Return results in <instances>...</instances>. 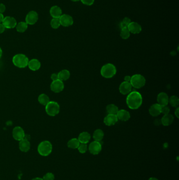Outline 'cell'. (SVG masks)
I'll use <instances>...</instances> for the list:
<instances>
[{
	"instance_id": "obj_1",
	"label": "cell",
	"mask_w": 179,
	"mask_h": 180,
	"mask_svg": "<svg viewBox=\"0 0 179 180\" xmlns=\"http://www.w3.org/2000/svg\"><path fill=\"white\" fill-rule=\"evenodd\" d=\"M126 103L129 109L137 110L142 104V97L139 92L133 91L128 94Z\"/></svg>"
},
{
	"instance_id": "obj_2",
	"label": "cell",
	"mask_w": 179,
	"mask_h": 180,
	"mask_svg": "<svg viewBox=\"0 0 179 180\" xmlns=\"http://www.w3.org/2000/svg\"><path fill=\"white\" fill-rule=\"evenodd\" d=\"M117 73V69L115 66L111 63H107L102 66L100 70V74L103 78L111 79L113 78Z\"/></svg>"
},
{
	"instance_id": "obj_3",
	"label": "cell",
	"mask_w": 179,
	"mask_h": 180,
	"mask_svg": "<svg viewBox=\"0 0 179 180\" xmlns=\"http://www.w3.org/2000/svg\"><path fill=\"white\" fill-rule=\"evenodd\" d=\"M12 62L17 68H25L28 65L29 60L23 54H17L13 57Z\"/></svg>"
},
{
	"instance_id": "obj_4",
	"label": "cell",
	"mask_w": 179,
	"mask_h": 180,
	"mask_svg": "<svg viewBox=\"0 0 179 180\" xmlns=\"http://www.w3.org/2000/svg\"><path fill=\"white\" fill-rule=\"evenodd\" d=\"M52 144L48 141H44L41 142L37 147L38 153L43 156L49 155L52 153Z\"/></svg>"
},
{
	"instance_id": "obj_5",
	"label": "cell",
	"mask_w": 179,
	"mask_h": 180,
	"mask_svg": "<svg viewBox=\"0 0 179 180\" xmlns=\"http://www.w3.org/2000/svg\"><path fill=\"white\" fill-rule=\"evenodd\" d=\"M130 83L133 88H141L145 86L146 83V80L143 75L137 74L131 76Z\"/></svg>"
},
{
	"instance_id": "obj_6",
	"label": "cell",
	"mask_w": 179,
	"mask_h": 180,
	"mask_svg": "<svg viewBox=\"0 0 179 180\" xmlns=\"http://www.w3.org/2000/svg\"><path fill=\"white\" fill-rule=\"evenodd\" d=\"M45 111L49 116H55L59 112L60 106L56 102L50 101L45 106Z\"/></svg>"
},
{
	"instance_id": "obj_7",
	"label": "cell",
	"mask_w": 179,
	"mask_h": 180,
	"mask_svg": "<svg viewBox=\"0 0 179 180\" xmlns=\"http://www.w3.org/2000/svg\"><path fill=\"white\" fill-rule=\"evenodd\" d=\"M88 150L91 154L97 155L102 151V143L101 142L94 141L90 144Z\"/></svg>"
},
{
	"instance_id": "obj_8",
	"label": "cell",
	"mask_w": 179,
	"mask_h": 180,
	"mask_svg": "<svg viewBox=\"0 0 179 180\" xmlns=\"http://www.w3.org/2000/svg\"><path fill=\"white\" fill-rule=\"evenodd\" d=\"M38 20L37 13L34 11H31L28 13L25 17V22L28 25H34Z\"/></svg>"
},
{
	"instance_id": "obj_9",
	"label": "cell",
	"mask_w": 179,
	"mask_h": 180,
	"mask_svg": "<svg viewBox=\"0 0 179 180\" xmlns=\"http://www.w3.org/2000/svg\"><path fill=\"white\" fill-rule=\"evenodd\" d=\"M60 25L64 27H68L72 26L74 23V20L71 16L68 14H62L59 18Z\"/></svg>"
},
{
	"instance_id": "obj_10",
	"label": "cell",
	"mask_w": 179,
	"mask_h": 180,
	"mask_svg": "<svg viewBox=\"0 0 179 180\" xmlns=\"http://www.w3.org/2000/svg\"><path fill=\"white\" fill-rule=\"evenodd\" d=\"M12 135H13V138L15 140L20 141L24 139L25 134L24 132V130L21 127H16L13 130Z\"/></svg>"
},
{
	"instance_id": "obj_11",
	"label": "cell",
	"mask_w": 179,
	"mask_h": 180,
	"mask_svg": "<svg viewBox=\"0 0 179 180\" xmlns=\"http://www.w3.org/2000/svg\"><path fill=\"white\" fill-rule=\"evenodd\" d=\"M5 29H13L15 28L17 25V22L15 19L11 16H6L4 18L2 23Z\"/></svg>"
},
{
	"instance_id": "obj_12",
	"label": "cell",
	"mask_w": 179,
	"mask_h": 180,
	"mask_svg": "<svg viewBox=\"0 0 179 180\" xmlns=\"http://www.w3.org/2000/svg\"><path fill=\"white\" fill-rule=\"evenodd\" d=\"M64 84L63 82L59 80L52 82L50 84V89L55 93H59L64 90Z\"/></svg>"
},
{
	"instance_id": "obj_13",
	"label": "cell",
	"mask_w": 179,
	"mask_h": 180,
	"mask_svg": "<svg viewBox=\"0 0 179 180\" xmlns=\"http://www.w3.org/2000/svg\"><path fill=\"white\" fill-rule=\"evenodd\" d=\"M132 88L130 82L124 81L119 85V92L122 95H128L131 92Z\"/></svg>"
},
{
	"instance_id": "obj_14",
	"label": "cell",
	"mask_w": 179,
	"mask_h": 180,
	"mask_svg": "<svg viewBox=\"0 0 179 180\" xmlns=\"http://www.w3.org/2000/svg\"><path fill=\"white\" fill-rule=\"evenodd\" d=\"M169 99L167 94L164 92H161L157 96V103L161 106H168L169 103Z\"/></svg>"
},
{
	"instance_id": "obj_15",
	"label": "cell",
	"mask_w": 179,
	"mask_h": 180,
	"mask_svg": "<svg viewBox=\"0 0 179 180\" xmlns=\"http://www.w3.org/2000/svg\"><path fill=\"white\" fill-rule=\"evenodd\" d=\"M127 28L130 33H133L134 34H139L142 31L141 25L138 23L136 22H131L128 26Z\"/></svg>"
},
{
	"instance_id": "obj_16",
	"label": "cell",
	"mask_w": 179,
	"mask_h": 180,
	"mask_svg": "<svg viewBox=\"0 0 179 180\" xmlns=\"http://www.w3.org/2000/svg\"><path fill=\"white\" fill-rule=\"evenodd\" d=\"M118 121L116 115H108L103 119V122L107 126H112L116 124Z\"/></svg>"
},
{
	"instance_id": "obj_17",
	"label": "cell",
	"mask_w": 179,
	"mask_h": 180,
	"mask_svg": "<svg viewBox=\"0 0 179 180\" xmlns=\"http://www.w3.org/2000/svg\"><path fill=\"white\" fill-rule=\"evenodd\" d=\"M149 112L152 116H158L161 114V106H160L158 103L152 104L150 106Z\"/></svg>"
},
{
	"instance_id": "obj_18",
	"label": "cell",
	"mask_w": 179,
	"mask_h": 180,
	"mask_svg": "<svg viewBox=\"0 0 179 180\" xmlns=\"http://www.w3.org/2000/svg\"><path fill=\"white\" fill-rule=\"evenodd\" d=\"M118 119L122 121H128L130 119V114L128 111L125 110H120L117 113Z\"/></svg>"
},
{
	"instance_id": "obj_19",
	"label": "cell",
	"mask_w": 179,
	"mask_h": 180,
	"mask_svg": "<svg viewBox=\"0 0 179 180\" xmlns=\"http://www.w3.org/2000/svg\"><path fill=\"white\" fill-rule=\"evenodd\" d=\"M174 121V116L171 114L164 115L161 119V123L164 126L167 127L171 124Z\"/></svg>"
},
{
	"instance_id": "obj_20",
	"label": "cell",
	"mask_w": 179,
	"mask_h": 180,
	"mask_svg": "<svg viewBox=\"0 0 179 180\" xmlns=\"http://www.w3.org/2000/svg\"><path fill=\"white\" fill-rule=\"evenodd\" d=\"M50 13L53 18L59 19L62 15V10L59 6L55 5L50 8Z\"/></svg>"
},
{
	"instance_id": "obj_21",
	"label": "cell",
	"mask_w": 179,
	"mask_h": 180,
	"mask_svg": "<svg viewBox=\"0 0 179 180\" xmlns=\"http://www.w3.org/2000/svg\"><path fill=\"white\" fill-rule=\"evenodd\" d=\"M41 62L37 59H33L28 62V66L32 71H36L40 69L41 68Z\"/></svg>"
},
{
	"instance_id": "obj_22",
	"label": "cell",
	"mask_w": 179,
	"mask_h": 180,
	"mask_svg": "<svg viewBox=\"0 0 179 180\" xmlns=\"http://www.w3.org/2000/svg\"><path fill=\"white\" fill-rule=\"evenodd\" d=\"M31 147V144L29 141L27 139H24L20 141V150L23 152H27L29 151Z\"/></svg>"
},
{
	"instance_id": "obj_23",
	"label": "cell",
	"mask_w": 179,
	"mask_h": 180,
	"mask_svg": "<svg viewBox=\"0 0 179 180\" xmlns=\"http://www.w3.org/2000/svg\"><path fill=\"white\" fill-rule=\"evenodd\" d=\"M91 139V136L87 132H81L78 136V140L81 143L87 144Z\"/></svg>"
},
{
	"instance_id": "obj_24",
	"label": "cell",
	"mask_w": 179,
	"mask_h": 180,
	"mask_svg": "<svg viewBox=\"0 0 179 180\" xmlns=\"http://www.w3.org/2000/svg\"><path fill=\"white\" fill-rule=\"evenodd\" d=\"M70 76H71V73L67 70H63L58 73L59 80L63 82L68 80L70 78Z\"/></svg>"
},
{
	"instance_id": "obj_25",
	"label": "cell",
	"mask_w": 179,
	"mask_h": 180,
	"mask_svg": "<svg viewBox=\"0 0 179 180\" xmlns=\"http://www.w3.org/2000/svg\"><path fill=\"white\" fill-rule=\"evenodd\" d=\"M104 137V133L101 129H97L93 133V138L96 141L101 142Z\"/></svg>"
},
{
	"instance_id": "obj_26",
	"label": "cell",
	"mask_w": 179,
	"mask_h": 180,
	"mask_svg": "<svg viewBox=\"0 0 179 180\" xmlns=\"http://www.w3.org/2000/svg\"><path fill=\"white\" fill-rule=\"evenodd\" d=\"M106 111L108 115H117L119 111L118 107L114 104H109L106 107Z\"/></svg>"
},
{
	"instance_id": "obj_27",
	"label": "cell",
	"mask_w": 179,
	"mask_h": 180,
	"mask_svg": "<svg viewBox=\"0 0 179 180\" xmlns=\"http://www.w3.org/2000/svg\"><path fill=\"white\" fill-rule=\"evenodd\" d=\"M28 28V25L25 22H20L17 23L16 26V29L19 33H24Z\"/></svg>"
},
{
	"instance_id": "obj_28",
	"label": "cell",
	"mask_w": 179,
	"mask_h": 180,
	"mask_svg": "<svg viewBox=\"0 0 179 180\" xmlns=\"http://www.w3.org/2000/svg\"><path fill=\"white\" fill-rule=\"evenodd\" d=\"M80 144L81 143L79 142L78 139H76V138H73L68 142L67 146L70 149H77Z\"/></svg>"
},
{
	"instance_id": "obj_29",
	"label": "cell",
	"mask_w": 179,
	"mask_h": 180,
	"mask_svg": "<svg viewBox=\"0 0 179 180\" xmlns=\"http://www.w3.org/2000/svg\"><path fill=\"white\" fill-rule=\"evenodd\" d=\"M38 101L40 104L43 106H46L48 103L50 102V100L48 96L45 94H41L39 95Z\"/></svg>"
},
{
	"instance_id": "obj_30",
	"label": "cell",
	"mask_w": 179,
	"mask_h": 180,
	"mask_svg": "<svg viewBox=\"0 0 179 180\" xmlns=\"http://www.w3.org/2000/svg\"><path fill=\"white\" fill-rule=\"evenodd\" d=\"M169 103L172 107H178L179 103V98L175 95H173L169 99Z\"/></svg>"
},
{
	"instance_id": "obj_31",
	"label": "cell",
	"mask_w": 179,
	"mask_h": 180,
	"mask_svg": "<svg viewBox=\"0 0 179 180\" xmlns=\"http://www.w3.org/2000/svg\"><path fill=\"white\" fill-rule=\"evenodd\" d=\"M120 37L124 40H127L130 36V32L128 28H124L121 29Z\"/></svg>"
},
{
	"instance_id": "obj_32",
	"label": "cell",
	"mask_w": 179,
	"mask_h": 180,
	"mask_svg": "<svg viewBox=\"0 0 179 180\" xmlns=\"http://www.w3.org/2000/svg\"><path fill=\"white\" fill-rule=\"evenodd\" d=\"M50 26L54 29H57L60 26V21L59 19L53 18L50 21Z\"/></svg>"
},
{
	"instance_id": "obj_33",
	"label": "cell",
	"mask_w": 179,
	"mask_h": 180,
	"mask_svg": "<svg viewBox=\"0 0 179 180\" xmlns=\"http://www.w3.org/2000/svg\"><path fill=\"white\" fill-rule=\"evenodd\" d=\"M131 22V20L129 19V17H124L120 22L121 29H124V28H127L128 26Z\"/></svg>"
},
{
	"instance_id": "obj_34",
	"label": "cell",
	"mask_w": 179,
	"mask_h": 180,
	"mask_svg": "<svg viewBox=\"0 0 179 180\" xmlns=\"http://www.w3.org/2000/svg\"><path fill=\"white\" fill-rule=\"evenodd\" d=\"M79 152L82 154L85 153L88 150V146H87V144L81 143L79 144V146L77 148Z\"/></svg>"
},
{
	"instance_id": "obj_35",
	"label": "cell",
	"mask_w": 179,
	"mask_h": 180,
	"mask_svg": "<svg viewBox=\"0 0 179 180\" xmlns=\"http://www.w3.org/2000/svg\"><path fill=\"white\" fill-rule=\"evenodd\" d=\"M43 179L44 180H54L55 176L54 175V174L51 172H48L44 175V176L43 177Z\"/></svg>"
},
{
	"instance_id": "obj_36",
	"label": "cell",
	"mask_w": 179,
	"mask_h": 180,
	"mask_svg": "<svg viewBox=\"0 0 179 180\" xmlns=\"http://www.w3.org/2000/svg\"><path fill=\"white\" fill-rule=\"evenodd\" d=\"M170 113V108L168 106H161V113H163L164 115H168Z\"/></svg>"
},
{
	"instance_id": "obj_37",
	"label": "cell",
	"mask_w": 179,
	"mask_h": 180,
	"mask_svg": "<svg viewBox=\"0 0 179 180\" xmlns=\"http://www.w3.org/2000/svg\"><path fill=\"white\" fill-rule=\"evenodd\" d=\"M80 1L83 4L87 5V6L92 5L95 2V0H80Z\"/></svg>"
},
{
	"instance_id": "obj_38",
	"label": "cell",
	"mask_w": 179,
	"mask_h": 180,
	"mask_svg": "<svg viewBox=\"0 0 179 180\" xmlns=\"http://www.w3.org/2000/svg\"><path fill=\"white\" fill-rule=\"evenodd\" d=\"M6 10L5 5L3 3H0V13L3 14Z\"/></svg>"
},
{
	"instance_id": "obj_39",
	"label": "cell",
	"mask_w": 179,
	"mask_h": 180,
	"mask_svg": "<svg viewBox=\"0 0 179 180\" xmlns=\"http://www.w3.org/2000/svg\"><path fill=\"white\" fill-rule=\"evenodd\" d=\"M50 78L52 79L53 81H56V80H59V77H58V74H56V73H53L51 75V76H50Z\"/></svg>"
},
{
	"instance_id": "obj_40",
	"label": "cell",
	"mask_w": 179,
	"mask_h": 180,
	"mask_svg": "<svg viewBox=\"0 0 179 180\" xmlns=\"http://www.w3.org/2000/svg\"><path fill=\"white\" fill-rule=\"evenodd\" d=\"M5 28L2 23H0V34L3 33L5 31Z\"/></svg>"
},
{
	"instance_id": "obj_41",
	"label": "cell",
	"mask_w": 179,
	"mask_h": 180,
	"mask_svg": "<svg viewBox=\"0 0 179 180\" xmlns=\"http://www.w3.org/2000/svg\"><path fill=\"white\" fill-rule=\"evenodd\" d=\"M174 115H176V117L179 119V107H176V110H175V112H174Z\"/></svg>"
},
{
	"instance_id": "obj_42",
	"label": "cell",
	"mask_w": 179,
	"mask_h": 180,
	"mask_svg": "<svg viewBox=\"0 0 179 180\" xmlns=\"http://www.w3.org/2000/svg\"><path fill=\"white\" fill-rule=\"evenodd\" d=\"M131 76H129V75H126L124 76V81L128 82H130V80H131Z\"/></svg>"
},
{
	"instance_id": "obj_43",
	"label": "cell",
	"mask_w": 179,
	"mask_h": 180,
	"mask_svg": "<svg viewBox=\"0 0 179 180\" xmlns=\"http://www.w3.org/2000/svg\"><path fill=\"white\" fill-rule=\"evenodd\" d=\"M4 17L2 13H0V23H2V22L3 21Z\"/></svg>"
},
{
	"instance_id": "obj_44",
	"label": "cell",
	"mask_w": 179,
	"mask_h": 180,
	"mask_svg": "<svg viewBox=\"0 0 179 180\" xmlns=\"http://www.w3.org/2000/svg\"><path fill=\"white\" fill-rule=\"evenodd\" d=\"M31 180H44L43 178H35L32 179Z\"/></svg>"
},
{
	"instance_id": "obj_45",
	"label": "cell",
	"mask_w": 179,
	"mask_h": 180,
	"mask_svg": "<svg viewBox=\"0 0 179 180\" xmlns=\"http://www.w3.org/2000/svg\"><path fill=\"white\" fill-rule=\"evenodd\" d=\"M148 180H159L158 178H153V177H152V178H150Z\"/></svg>"
},
{
	"instance_id": "obj_46",
	"label": "cell",
	"mask_w": 179,
	"mask_h": 180,
	"mask_svg": "<svg viewBox=\"0 0 179 180\" xmlns=\"http://www.w3.org/2000/svg\"><path fill=\"white\" fill-rule=\"evenodd\" d=\"M2 49H1V48L0 47V58L1 57V56H2Z\"/></svg>"
},
{
	"instance_id": "obj_47",
	"label": "cell",
	"mask_w": 179,
	"mask_h": 180,
	"mask_svg": "<svg viewBox=\"0 0 179 180\" xmlns=\"http://www.w3.org/2000/svg\"><path fill=\"white\" fill-rule=\"evenodd\" d=\"M72 1V2H78V1H79L80 0H71Z\"/></svg>"
}]
</instances>
